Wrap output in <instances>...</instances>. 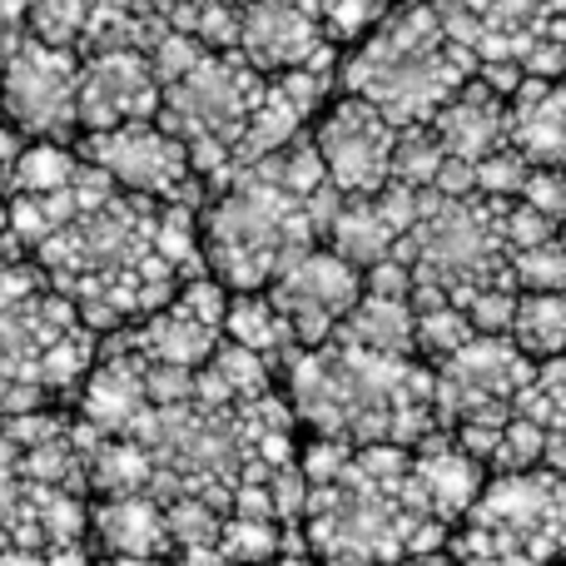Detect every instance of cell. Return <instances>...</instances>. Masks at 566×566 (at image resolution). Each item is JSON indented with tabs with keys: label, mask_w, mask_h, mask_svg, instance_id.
Listing matches in <instances>:
<instances>
[{
	"label": "cell",
	"mask_w": 566,
	"mask_h": 566,
	"mask_svg": "<svg viewBox=\"0 0 566 566\" xmlns=\"http://www.w3.org/2000/svg\"><path fill=\"white\" fill-rule=\"evenodd\" d=\"M323 169L343 199H368L392 185V155H398V125L358 95H338L308 129Z\"/></svg>",
	"instance_id": "cell-13"
},
{
	"label": "cell",
	"mask_w": 566,
	"mask_h": 566,
	"mask_svg": "<svg viewBox=\"0 0 566 566\" xmlns=\"http://www.w3.org/2000/svg\"><path fill=\"white\" fill-rule=\"evenodd\" d=\"M95 358L99 333L15 239L0 234V418L75 408Z\"/></svg>",
	"instance_id": "cell-5"
},
{
	"label": "cell",
	"mask_w": 566,
	"mask_h": 566,
	"mask_svg": "<svg viewBox=\"0 0 566 566\" xmlns=\"http://www.w3.org/2000/svg\"><path fill=\"white\" fill-rule=\"evenodd\" d=\"M468 80H478V55L452 45L432 0L392 6V15L338 65L343 95L368 99L398 129L432 125Z\"/></svg>",
	"instance_id": "cell-7"
},
{
	"label": "cell",
	"mask_w": 566,
	"mask_h": 566,
	"mask_svg": "<svg viewBox=\"0 0 566 566\" xmlns=\"http://www.w3.org/2000/svg\"><path fill=\"white\" fill-rule=\"evenodd\" d=\"M517 303H522V293L512 289V283H492V289L468 293L458 308L468 313V323H472L478 333H507V338H512V323H517Z\"/></svg>",
	"instance_id": "cell-34"
},
{
	"label": "cell",
	"mask_w": 566,
	"mask_h": 566,
	"mask_svg": "<svg viewBox=\"0 0 566 566\" xmlns=\"http://www.w3.org/2000/svg\"><path fill=\"white\" fill-rule=\"evenodd\" d=\"M90 507L75 412L0 418V566H95Z\"/></svg>",
	"instance_id": "cell-2"
},
{
	"label": "cell",
	"mask_w": 566,
	"mask_h": 566,
	"mask_svg": "<svg viewBox=\"0 0 566 566\" xmlns=\"http://www.w3.org/2000/svg\"><path fill=\"white\" fill-rule=\"evenodd\" d=\"M448 537L412 478V448H353L333 478L308 482L303 542L323 566H412L448 552Z\"/></svg>",
	"instance_id": "cell-4"
},
{
	"label": "cell",
	"mask_w": 566,
	"mask_h": 566,
	"mask_svg": "<svg viewBox=\"0 0 566 566\" xmlns=\"http://www.w3.org/2000/svg\"><path fill=\"white\" fill-rule=\"evenodd\" d=\"M239 55L259 75H289V70H338L333 40L323 35V20L308 0H254L239 10Z\"/></svg>",
	"instance_id": "cell-17"
},
{
	"label": "cell",
	"mask_w": 566,
	"mask_h": 566,
	"mask_svg": "<svg viewBox=\"0 0 566 566\" xmlns=\"http://www.w3.org/2000/svg\"><path fill=\"white\" fill-rule=\"evenodd\" d=\"M448 557L462 566L566 562V478L552 468L492 472L472 512L452 527Z\"/></svg>",
	"instance_id": "cell-9"
},
{
	"label": "cell",
	"mask_w": 566,
	"mask_h": 566,
	"mask_svg": "<svg viewBox=\"0 0 566 566\" xmlns=\"http://www.w3.org/2000/svg\"><path fill=\"white\" fill-rule=\"evenodd\" d=\"M507 269H512L517 293H566V249H562V239L537 244V249H522V254H512Z\"/></svg>",
	"instance_id": "cell-32"
},
{
	"label": "cell",
	"mask_w": 566,
	"mask_h": 566,
	"mask_svg": "<svg viewBox=\"0 0 566 566\" xmlns=\"http://www.w3.org/2000/svg\"><path fill=\"white\" fill-rule=\"evenodd\" d=\"M432 373H438V428L442 432H458L468 422H478V428H507L517 418V398L537 378V363L507 333H478L468 348H458Z\"/></svg>",
	"instance_id": "cell-11"
},
{
	"label": "cell",
	"mask_w": 566,
	"mask_h": 566,
	"mask_svg": "<svg viewBox=\"0 0 566 566\" xmlns=\"http://www.w3.org/2000/svg\"><path fill=\"white\" fill-rule=\"evenodd\" d=\"M338 209L343 195L333 185L323 195H298L269 175V165L244 169L239 179L209 189L199 209L209 279H219L229 293H264L283 269L328 239Z\"/></svg>",
	"instance_id": "cell-6"
},
{
	"label": "cell",
	"mask_w": 566,
	"mask_h": 566,
	"mask_svg": "<svg viewBox=\"0 0 566 566\" xmlns=\"http://www.w3.org/2000/svg\"><path fill=\"white\" fill-rule=\"evenodd\" d=\"M224 338L239 343V348H249L254 358H264L279 378H283V368H289V363L303 353L298 333L289 328V318L274 308V298H269V293H229Z\"/></svg>",
	"instance_id": "cell-24"
},
{
	"label": "cell",
	"mask_w": 566,
	"mask_h": 566,
	"mask_svg": "<svg viewBox=\"0 0 566 566\" xmlns=\"http://www.w3.org/2000/svg\"><path fill=\"white\" fill-rule=\"evenodd\" d=\"M239 6H254V0H239Z\"/></svg>",
	"instance_id": "cell-47"
},
{
	"label": "cell",
	"mask_w": 566,
	"mask_h": 566,
	"mask_svg": "<svg viewBox=\"0 0 566 566\" xmlns=\"http://www.w3.org/2000/svg\"><path fill=\"white\" fill-rule=\"evenodd\" d=\"M308 438L348 448H418L438 428V373L422 358H382L353 343L303 348L279 378Z\"/></svg>",
	"instance_id": "cell-3"
},
{
	"label": "cell",
	"mask_w": 566,
	"mask_h": 566,
	"mask_svg": "<svg viewBox=\"0 0 566 566\" xmlns=\"http://www.w3.org/2000/svg\"><path fill=\"white\" fill-rule=\"evenodd\" d=\"M363 293H378V298H412V269L402 259H382L363 274Z\"/></svg>",
	"instance_id": "cell-38"
},
{
	"label": "cell",
	"mask_w": 566,
	"mask_h": 566,
	"mask_svg": "<svg viewBox=\"0 0 566 566\" xmlns=\"http://www.w3.org/2000/svg\"><path fill=\"white\" fill-rule=\"evenodd\" d=\"M552 35H562V40H566V10L557 15V25H552Z\"/></svg>",
	"instance_id": "cell-45"
},
{
	"label": "cell",
	"mask_w": 566,
	"mask_h": 566,
	"mask_svg": "<svg viewBox=\"0 0 566 566\" xmlns=\"http://www.w3.org/2000/svg\"><path fill=\"white\" fill-rule=\"evenodd\" d=\"M448 165V149L432 135V125H408L398 129V155H392V185L408 189H432Z\"/></svg>",
	"instance_id": "cell-28"
},
{
	"label": "cell",
	"mask_w": 566,
	"mask_h": 566,
	"mask_svg": "<svg viewBox=\"0 0 566 566\" xmlns=\"http://www.w3.org/2000/svg\"><path fill=\"white\" fill-rule=\"evenodd\" d=\"M30 35V20H25V0H0V60Z\"/></svg>",
	"instance_id": "cell-40"
},
{
	"label": "cell",
	"mask_w": 566,
	"mask_h": 566,
	"mask_svg": "<svg viewBox=\"0 0 566 566\" xmlns=\"http://www.w3.org/2000/svg\"><path fill=\"white\" fill-rule=\"evenodd\" d=\"M75 149L85 165H95L99 175L115 179L129 195H145V199L179 205V209H205V199H209V185L195 169L189 149L159 119L105 129V135H80Z\"/></svg>",
	"instance_id": "cell-12"
},
{
	"label": "cell",
	"mask_w": 566,
	"mask_h": 566,
	"mask_svg": "<svg viewBox=\"0 0 566 566\" xmlns=\"http://www.w3.org/2000/svg\"><path fill=\"white\" fill-rule=\"evenodd\" d=\"M159 75L155 60L139 50H90L80 55V135L145 125L159 119Z\"/></svg>",
	"instance_id": "cell-16"
},
{
	"label": "cell",
	"mask_w": 566,
	"mask_h": 566,
	"mask_svg": "<svg viewBox=\"0 0 566 566\" xmlns=\"http://www.w3.org/2000/svg\"><path fill=\"white\" fill-rule=\"evenodd\" d=\"M264 566H323V562H313L308 552H283V557H274V562H264Z\"/></svg>",
	"instance_id": "cell-42"
},
{
	"label": "cell",
	"mask_w": 566,
	"mask_h": 566,
	"mask_svg": "<svg viewBox=\"0 0 566 566\" xmlns=\"http://www.w3.org/2000/svg\"><path fill=\"white\" fill-rule=\"evenodd\" d=\"M478 80L492 90V95L512 99L522 85H527V70H522V60H482V65H478Z\"/></svg>",
	"instance_id": "cell-39"
},
{
	"label": "cell",
	"mask_w": 566,
	"mask_h": 566,
	"mask_svg": "<svg viewBox=\"0 0 566 566\" xmlns=\"http://www.w3.org/2000/svg\"><path fill=\"white\" fill-rule=\"evenodd\" d=\"M99 557H139V562H169V512L149 492L129 497H95L90 507Z\"/></svg>",
	"instance_id": "cell-21"
},
{
	"label": "cell",
	"mask_w": 566,
	"mask_h": 566,
	"mask_svg": "<svg viewBox=\"0 0 566 566\" xmlns=\"http://www.w3.org/2000/svg\"><path fill=\"white\" fill-rule=\"evenodd\" d=\"M308 6L318 10L323 35H328L333 45H343V40H368L373 30L392 15V0H308Z\"/></svg>",
	"instance_id": "cell-31"
},
{
	"label": "cell",
	"mask_w": 566,
	"mask_h": 566,
	"mask_svg": "<svg viewBox=\"0 0 566 566\" xmlns=\"http://www.w3.org/2000/svg\"><path fill=\"white\" fill-rule=\"evenodd\" d=\"M95 566H175V562H139V557H99Z\"/></svg>",
	"instance_id": "cell-43"
},
{
	"label": "cell",
	"mask_w": 566,
	"mask_h": 566,
	"mask_svg": "<svg viewBox=\"0 0 566 566\" xmlns=\"http://www.w3.org/2000/svg\"><path fill=\"white\" fill-rule=\"evenodd\" d=\"M159 90V125L189 149L205 185L219 189L269 95V75H259L239 50H199Z\"/></svg>",
	"instance_id": "cell-8"
},
{
	"label": "cell",
	"mask_w": 566,
	"mask_h": 566,
	"mask_svg": "<svg viewBox=\"0 0 566 566\" xmlns=\"http://www.w3.org/2000/svg\"><path fill=\"white\" fill-rule=\"evenodd\" d=\"M562 229L552 224L547 214H537L532 205H522V199H512L507 209H502V239H507L512 254H522V249H537V244H552Z\"/></svg>",
	"instance_id": "cell-36"
},
{
	"label": "cell",
	"mask_w": 566,
	"mask_h": 566,
	"mask_svg": "<svg viewBox=\"0 0 566 566\" xmlns=\"http://www.w3.org/2000/svg\"><path fill=\"white\" fill-rule=\"evenodd\" d=\"M562 85H566V80H562Z\"/></svg>",
	"instance_id": "cell-48"
},
{
	"label": "cell",
	"mask_w": 566,
	"mask_h": 566,
	"mask_svg": "<svg viewBox=\"0 0 566 566\" xmlns=\"http://www.w3.org/2000/svg\"><path fill=\"white\" fill-rule=\"evenodd\" d=\"M422 209H428V189H408V185H388L382 195H368V199H343L323 244L368 274L373 264L398 254V244L422 219Z\"/></svg>",
	"instance_id": "cell-18"
},
{
	"label": "cell",
	"mask_w": 566,
	"mask_h": 566,
	"mask_svg": "<svg viewBox=\"0 0 566 566\" xmlns=\"http://www.w3.org/2000/svg\"><path fill=\"white\" fill-rule=\"evenodd\" d=\"M512 343H517L532 363L566 358V293H522L517 323H512Z\"/></svg>",
	"instance_id": "cell-27"
},
{
	"label": "cell",
	"mask_w": 566,
	"mask_h": 566,
	"mask_svg": "<svg viewBox=\"0 0 566 566\" xmlns=\"http://www.w3.org/2000/svg\"><path fill=\"white\" fill-rule=\"evenodd\" d=\"M274 308L289 318V328L298 333L303 348H323L333 343V333L343 328L353 308L363 298V269H353L348 259H338L328 244L308 249L298 264H289L283 274L269 283Z\"/></svg>",
	"instance_id": "cell-15"
},
{
	"label": "cell",
	"mask_w": 566,
	"mask_h": 566,
	"mask_svg": "<svg viewBox=\"0 0 566 566\" xmlns=\"http://www.w3.org/2000/svg\"><path fill=\"white\" fill-rule=\"evenodd\" d=\"M0 109L20 145L80 139V50L25 35L0 60Z\"/></svg>",
	"instance_id": "cell-10"
},
{
	"label": "cell",
	"mask_w": 566,
	"mask_h": 566,
	"mask_svg": "<svg viewBox=\"0 0 566 566\" xmlns=\"http://www.w3.org/2000/svg\"><path fill=\"white\" fill-rule=\"evenodd\" d=\"M20 149H25V145H20V135L6 125V109H0V169H10V159H15Z\"/></svg>",
	"instance_id": "cell-41"
},
{
	"label": "cell",
	"mask_w": 566,
	"mask_h": 566,
	"mask_svg": "<svg viewBox=\"0 0 566 566\" xmlns=\"http://www.w3.org/2000/svg\"><path fill=\"white\" fill-rule=\"evenodd\" d=\"M333 338L353 343L363 353H382V358H418V313H412V298L363 293L358 308L343 318V328Z\"/></svg>",
	"instance_id": "cell-23"
},
{
	"label": "cell",
	"mask_w": 566,
	"mask_h": 566,
	"mask_svg": "<svg viewBox=\"0 0 566 566\" xmlns=\"http://www.w3.org/2000/svg\"><path fill=\"white\" fill-rule=\"evenodd\" d=\"M507 135L532 169H566V85L527 75L507 99Z\"/></svg>",
	"instance_id": "cell-22"
},
{
	"label": "cell",
	"mask_w": 566,
	"mask_h": 566,
	"mask_svg": "<svg viewBox=\"0 0 566 566\" xmlns=\"http://www.w3.org/2000/svg\"><path fill=\"white\" fill-rule=\"evenodd\" d=\"M412 478H418L432 517H438L442 527H458V522L472 512V502L482 497L492 472H488V462L462 452L452 432H432L428 442L412 448Z\"/></svg>",
	"instance_id": "cell-19"
},
{
	"label": "cell",
	"mask_w": 566,
	"mask_h": 566,
	"mask_svg": "<svg viewBox=\"0 0 566 566\" xmlns=\"http://www.w3.org/2000/svg\"><path fill=\"white\" fill-rule=\"evenodd\" d=\"M527 175H532V165L507 145L502 155H492V159H482V165H478V195H488V199H522Z\"/></svg>",
	"instance_id": "cell-35"
},
{
	"label": "cell",
	"mask_w": 566,
	"mask_h": 566,
	"mask_svg": "<svg viewBox=\"0 0 566 566\" xmlns=\"http://www.w3.org/2000/svg\"><path fill=\"white\" fill-rule=\"evenodd\" d=\"M547 462V428L532 418H512L502 428V442H497V458L488 462V472H532Z\"/></svg>",
	"instance_id": "cell-33"
},
{
	"label": "cell",
	"mask_w": 566,
	"mask_h": 566,
	"mask_svg": "<svg viewBox=\"0 0 566 566\" xmlns=\"http://www.w3.org/2000/svg\"><path fill=\"white\" fill-rule=\"evenodd\" d=\"M432 135L442 139L448 159H462V165H482V159L502 155L512 145L507 135V99L492 95L482 80H468L448 105L432 119Z\"/></svg>",
	"instance_id": "cell-20"
},
{
	"label": "cell",
	"mask_w": 566,
	"mask_h": 566,
	"mask_svg": "<svg viewBox=\"0 0 566 566\" xmlns=\"http://www.w3.org/2000/svg\"><path fill=\"white\" fill-rule=\"evenodd\" d=\"M0 234H6V169H0Z\"/></svg>",
	"instance_id": "cell-44"
},
{
	"label": "cell",
	"mask_w": 566,
	"mask_h": 566,
	"mask_svg": "<svg viewBox=\"0 0 566 566\" xmlns=\"http://www.w3.org/2000/svg\"><path fill=\"white\" fill-rule=\"evenodd\" d=\"M224 318H229V289L219 279H195L175 293V303H165L159 313H149L145 323L115 333L129 353H139L145 363L159 368H189L199 373L224 343Z\"/></svg>",
	"instance_id": "cell-14"
},
{
	"label": "cell",
	"mask_w": 566,
	"mask_h": 566,
	"mask_svg": "<svg viewBox=\"0 0 566 566\" xmlns=\"http://www.w3.org/2000/svg\"><path fill=\"white\" fill-rule=\"evenodd\" d=\"M90 15H95V0H25L30 35L45 40V45L80 50V40H85V30H90Z\"/></svg>",
	"instance_id": "cell-29"
},
{
	"label": "cell",
	"mask_w": 566,
	"mask_h": 566,
	"mask_svg": "<svg viewBox=\"0 0 566 566\" xmlns=\"http://www.w3.org/2000/svg\"><path fill=\"white\" fill-rule=\"evenodd\" d=\"M557 239H562V249H566V224H562V234H557Z\"/></svg>",
	"instance_id": "cell-46"
},
{
	"label": "cell",
	"mask_w": 566,
	"mask_h": 566,
	"mask_svg": "<svg viewBox=\"0 0 566 566\" xmlns=\"http://www.w3.org/2000/svg\"><path fill=\"white\" fill-rule=\"evenodd\" d=\"M418 313V358L422 363H448L458 348H468L478 338V328L468 323V313L452 308V303H438V308H412Z\"/></svg>",
	"instance_id": "cell-30"
},
{
	"label": "cell",
	"mask_w": 566,
	"mask_h": 566,
	"mask_svg": "<svg viewBox=\"0 0 566 566\" xmlns=\"http://www.w3.org/2000/svg\"><path fill=\"white\" fill-rule=\"evenodd\" d=\"M522 205H532L537 214H547L552 224H566V169H532L522 185Z\"/></svg>",
	"instance_id": "cell-37"
},
{
	"label": "cell",
	"mask_w": 566,
	"mask_h": 566,
	"mask_svg": "<svg viewBox=\"0 0 566 566\" xmlns=\"http://www.w3.org/2000/svg\"><path fill=\"white\" fill-rule=\"evenodd\" d=\"M517 412L547 428V462H542V468L566 478V358L537 363V378H532V388L517 398Z\"/></svg>",
	"instance_id": "cell-26"
},
{
	"label": "cell",
	"mask_w": 566,
	"mask_h": 566,
	"mask_svg": "<svg viewBox=\"0 0 566 566\" xmlns=\"http://www.w3.org/2000/svg\"><path fill=\"white\" fill-rule=\"evenodd\" d=\"M279 392V373L264 358H254L239 343H219V353L195 373V398L209 408H239V402H254Z\"/></svg>",
	"instance_id": "cell-25"
},
{
	"label": "cell",
	"mask_w": 566,
	"mask_h": 566,
	"mask_svg": "<svg viewBox=\"0 0 566 566\" xmlns=\"http://www.w3.org/2000/svg\"><path fill=\"white\" fill-rule=\"evenodd\" d=\"M6 234L99 333L145 323L205 279L199 209L129 195L75 145H25L6 169Z\"/></svg>",
	"instance_id": "cell-1"
}]
</instances>
